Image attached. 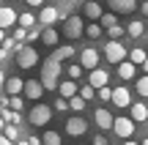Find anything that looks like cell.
<instances>
[{"mask_svg": "<svg viewBox=\"0 0 148 145\" xmlns=\"http://www.w3.org/2000/svg\"><path fill=\"white\" fill-rule=\"evenodd\" d=\"M63 140H60V134L58 131H44V137H41V145H60Z\"/></svg>", "mask_w": 148, "mask_h": 145, "instance_id": "obj_28", "label": "cell"}, {"mask_svg": "<svg viewBox=\"0 0 148 145\" xmlns=\"http://www.w3.org/2000/svg\"><path fill=\"white\" fill-rule=\"evenodd\" d=\"M5 41V30H0V44H3Z\"/></svg>", "mask_w": 148, "mask_h": 145, "instance_id": "obj_50", "label": "cell"}, {"mask_svg": "<svg viewBox=\"0 0 148 145\" xmlns=\"http://www.w3.org/2000/svg\"><path fill=\"white\" fill-rule=\"evenodd\" d=\"M96 96H99L101 101H110V99H112V88H110V85H104V88H99V91H96Z\"/></svg>", "mask_w": 148, "mask_h": 145, "instance_id": "obj_37", "label": "cell"}, {"mask_svg": "<svg viewBox=\"0 0 148 145\" xmlns=\"http://www.w3.org/2000/svg\"><path fill=\"white\" fill-rule=\"evenodd\" d=\"M8 110L22 112V110H25V99H22V96H8Z\"/></svg>", "mask_w": 148, "mask_h": 145, "instance_id": "obj_29", "label": "cell"}, {"mask_svg": "<svg viewBox=\"0 0 148 145\" xmlns=\"http://www.w3.org/2000/svg\"><path fill=\"white\" fill-rule=\"evenodd\" d=\"M36 63H38V52H36V47H27V44H22V49L16 52V66H19V69H33Z\"/></svg>", "mask_w": 148, "mask_h": 145, "instance_id": "obj_6", "label": "cell"}, {"mask_svg": "<svg viewBox=\"0 0 148 145\" xmlns=\"http://www.w3.org/2000/svg\"><path fill=\"white\" fill-rule=\"evenodd\" d=\"M55 110L58 112H69V101L66 99H55Z\"/></svg>", "mask_w": 148, "mask_h": 145, "instance_id": "obj_39", "label": "cell"}, {"mask_svg": "<svg viewBox=\"0 0 148 145\" xmlns=\"http://www.w3.org/2000/svg\"><path fill=\"white\" fill-rule=\"evenodd\" d=\"M79 66H82V69H90V71H93L96 66H99V52H96L93 47H85L82 52H79Z\"/></svg>", "mask_w": 148, "mask_h": 145, "instance_id": "obj_8", "label": "cell"}, {"mask_svg": "<svg viewBox=\"0 0 148 145\" xmlns=\"http://www.w3.org/2000/svg\"><path fill=\"white\" fill-rule=\"evenodd\" d=\"M134 91H137V93H140L143 99H148V74H145V77H140V80H137V85H134Z\"/></svg>", "mask_w": 148, "mask_h": 145, "instance_id": "obj_32", "label": "cell"}, {"mask_svg": "<svg viewBox=\"0 0 148 145\" xmlns=\"http://www.w3.org/2000/svg\"><path fill=\"white\" fill-rule=\"evenodd\" d=\"M8 3H14V0H8Z\"/></svg>", "mask_w": 148, "mask_h": 145, "instance_id": "obj_56", "label": "cell"}, {"mask_svg": "<svg viewBox=\"0 0 148 145\" xmlns=\"http://www.w3.org/2000/svg\"><path fill=\"white\" fill-rule=\"evenodd\" d=\"M79 99H85V101L96 99V88L93 85H82V88H79Z\"/></svg>", "mask_w": 148, "mask_h": 145, "instance_id": "obj_33", "label": "cell"}, {"mask_svg": "<svg viewBox=\"0 0 148 145\" xmlns=\"http://www.w3.org/2000/svg\"><path fill=\"white\" fill-rule=\"evenodd\" d=\"M38 22H41L44 27H52L55 22H58V8H55V5H44L41 14H38Z\"/></svg>", "mask_w": 148, "mask_h": 145, "instance_id": "obj_13", "label": "cell"}, {"mask_svg": "<svg viewBox=\"0 0 148 145\" xmlns=\"http://www.w3.org/2000/svg\"><path fill=\"white\" fill-rule=\"evenodd\" d=\"M36 38H41V30H33V27H30V30H27V38H25V41H27V44H33Z\"/></svg>", "mask_w": 148, "mask_h": 145, "instance_id": "obj_40", "label": "cell"}, {"mask_svg": "<svg viewBox=\"0 0 148 145\" xmlns=\"http://www.w3.org/2000/svg\"><path fill=\"white\" fill-rule=\"evenodd\" d=\"M3 120H5V123H11V126H19V123H22V115L5 107V110H3Z\"/></svg>", "mask_w": 148, "mask_h": 145, "instance_id": "obj_26", "label": "cell"}, {"mask_svg": "<svg viewBox=\"0 0 148 145\" xmlns=\"http://www.w3.org/2000/svg\"><path fill=\"white\" fill-rule=\"evenodd\" d=\"M71 3H88V0H71Z\"/></svg>", "mask_w": 148, "mask_h": 145, "instance_id": "obj_53", "label": "cell"}, {"mask_svg": "<svg viewBox=\"0 0 148 145\" xmlns=\"http://www.w3.org/2000/svg\"><path fill=\"white\" fill-rule=\"evenodd\" d=\"M104 58L110 60V63H123V60L129 58V49L123 47L121 41H107V47H104Z\"/></svg>", "mask_w": 148, "mask_h": 145, "instance_id": "obj_3", "label": "cell"}, {"mask_svg": "<svg viewBox=\"0 0 148 145\" xmlns=\"http://www.w3.org/2000/svg\"><path fill=\"white\" fill-rule=\"evenodd\" d=\"M5 129V120H3V115H0V131H3Z\"/></svg>", "mask_w": 148, "mask_h": 145, "instance_id": "obj_49", "label": "cell"}, {"mask_svg": "<svg viewBox=\"0 0 148 145\" xmlns=\"http://www.w3.org/2000/svg\"><path fill=\"white\" fill-rule=\"evenodd\" d=\"M27 142H30V145H41V140H38V137H30Z\"/></svg>", "mask_w": 148, "mask_h": 145, "instance_id": "obj_44", "label": "cell"}, {"mask_svg": "<svg viewBox=\"0 0 148 145\" xmlns=\"http://www.w3.org/2000/svg\"><path fill=\"white\" fill-rule=\"evenodd\" d=\"M107 80H110V74H107L104 69H93V71H90V77H88V85H93L96 91H99V88L107 85Z\"/></svg>", "mask_w": 148, "mask_h": 145, "instance_id": "obj_16", "label": "cell"}, {"mask_svg": "<svg viewBox=\"0 0 148 145\" xmlns=\"http://www.w3.org/2000/svg\"><path fill=\"white\" fill-rule=\"evenodd\" d=\"M132 120H134V123H143V120H148V107H145L143 101L132 104Z\"/></svg>", "mask_w": 148, "mask_h": 145, "instance_id": "obj_19", "label": "cell"}, {"mask_svg": "<svg viewBox=\"0 0 148 145\" xmlns=\"http://www.w3.org/2000/svg\"><path fill=\"white\" fill-rule=\"evenodd\" d=\"M85 16L93 19V22H99L101 19V5L96 3V0H88V3H85Z\"/></svg>", "mask_w": 148, "mask_h": 145, "instance_id": "obj_20", "label": "cell"}, {"mask_svg": "<svg viewBox=\"0 0 148 145\" xmlns=\"http://www.w3.org/2000/svg\"><path fill=\"white\" fill-rule=\"evenodd\" d=\"M25 93L27 99H33V101H38L41 99V93H44V85H41V80H25Z\"/></svg>", "mask_w": 148, "mask_h": 145, "instance_id": "obj_10", "label": "cell"}, {"mask_svg": "<svg viewBox=\"0 0 148 145\" xmlns=\"http://www.w3.org/2000/svg\"><path fill=\"white\" fill-rule=\"evenodd\" d=\"M82 33H85V22H82V16L71 14L69 19H63V36H66V38H79Z\"/></svg>", "mask_w": 148, "mask_h": 145, "instance_id": "obj_4", "label": "cell"}, {"mask_svg": "<svg viewBox=\"0 0 148 145\" xmlns=\"http://www.w3.org/2000/svg\"><path fill=\"white\" fill-rule=\"evenodd\" d=\"M145 58H148L145 49H143V47H134V49H129V58H126V60H132L134 66H143V63H145Z\"/></svg>", "mask_w": 148, "mask_h": 145, "instance_id": "obj_22", "label": "cell"}, {"mask_svg": "<svg viewBox=\"0 0 148 145\" xmlns=\"http://www.w3.org/2000/svg\"><path fill=\"white\" fill-rule=\"evenodd\" d=\"M66 71H69V80H74V82H77V80H79V74H82V66H79V63H71Z\"/></svg>", "mask_w": 148, "mask_h": 145, "instance_id": "obj_36", "label": "cell"}, {"mask_svg": "<svg viewBox=\"0 0 148 145\" xmlns=\"http://www.w3.org/2000/svg\"><path fill=\"white\" fill-rule=\"evenodd\" d=\"M112 104H115L118 110H126V107H132V96H129V91L126 88H112V99H110Z\"/></svg>", "mask_w": 148, "mask_h": 145, "instance_id": "obj_7", "label": "cell"}, {"mask_svg": "<svg viewBox=\"0 0 148 145\" xmlns=\"http://www.w3.org/2000/svg\"><path fill=\"white\" fill-rule=\"evenodd\" d=\"M0 145H14V142H11V140H5V137L0 134Z\"/></svg>", "mask_w": 148, "mask_h": 145, "instance_id": "obj_45", "label": "cell"}, {"mask_svg": "<svg viewBox=\"0 0 148 145\" xmlns=\"http://www.w3.org/2000/svg\"><path fill=\"white\" fill-rule=\"evenodd\" d=\"M66 134H69V137L88 134V123H85L82 118H69V120H66Z\"/></svg>", "mask_w": 148, "mask_h": 145, "instance_id": "obj_9", "label": "cell"}, {"mask_svg": "<svg viewBox=\"0 0 148 145\" xmlns=\"http://www.w3.org/2000/svg\"><path fill=\"white\" fill-rule=\"evenodd\" d=\"M41 41L47 44V47H55V44H58V30H55V27H44L41 30Z\"/></svg>", "mask_w": 148, "mask_h": 145, "instance_id": "obj_23", "label": "cell"}, {"mask_svg": "<svg viewBox=\"0 0 148 145\" xmlns=\"http://www.w3.org/2000/svg\"><path fill=\"white\" fill-rule=\"evenodd\" d=\"M16 22H19V27H25V30H30V27L36 25V16H33L30 11H25V14H19V16H16Z\"/></svg>", "mask_w": 148, "mask_h": 145, "instance_id": "obj_25", "label": "cell"}, {"mask_svg": "<svg viewBox=\"0 0 148 145\" xmlns=\"http://www.w3.org/2000/svg\"><path fill=\"white\" fill-rule=\"evenodd\" d=\"M69 110H74V112H82V110H85V99H79V96L69 99Z\"/></svg>", "mask_w": 148, "mask_h": 145, "instance_id": "obj_35", "label": "cell"}, {"mask_svg": "<svg viewBox=\"0 0 148 145\" xmlns=\"http://www.w3.org/2000/svg\"><path fill=\"white\" fill-rule=\"evenodd\" d=\"M27 5H33V8H36V5H44V0H25Z\"/></svg>", "mask_w": 148, "mask_h": 145, "instance_id": "obj_42", "label": "cell"}, {"mask_svg": "<svg viewBox=\"0 0 148 145\" xmlns=\"http://www.w3.org/2000/svg\"><path fill=\"white\" fill-rule=\"evenodd\" d=\"M112 131H115L121 140H132V134H134V120L126 118V115H118V118L112 120Z\"/></svg>", "mask_w": 148, "mask_h": 145, "instance_id": "obj_5", "label": "cell"}, {"mask_svg": "<svg viewBox=\"0 0 148 145\" xmlns=\"http://www.w3.org/2000/svg\"><path fill=\"white\" fill-rule=\"evenodd\" d=\"M126 33L132 38H140L145 33V22H140V19H134V22H129V27H126Z\"/></svg>", "mask_w": 148, "mask_h": 145, "instance_id": "obj_24", "label": "cell"}, {"mask_svg": "<svg viewBox=\"0 0 148 145\" xmlns=\"http://www.w3.org/2000/svg\"><path fill=\"white\" fill-rule=\"evenodd\" d=\"M107 36H110V41H121V36H123V27H121V25H112V27H107Z\"/></svg>", "mask_w": 148, "mask_h": 145, "instance_id": "obj_34", "label": "cell"}, {"mask_svg": "<svg viewBox=\"0 0 148 145\" xmlns=\"http://www.w3.org/2000/svg\"><path fill=\"white\" fill-rule=\"evenodd\" d=\"M123 145H140V142H134V140H126V142H123Z\"/></svg>", "mask_w": 148, "mask_h": 145, "instance_id": "obj_51", "label": "cell"}, {"mask_svg": "<svg viewBox=\"0 0 148 145\" xmlns=\"http://www.w3.org/2000/svg\"><path fill=\"white\" fill-rule=\"evenodd\" d=\"M60 71H63V63L55 60L52 55H49V58L41 63V85H44V91H58Z\"/></svg>", "mask_w": 148, "mask_h": 145, "instance_id": "obj_1", "label": "cell"}, {"mask_svg": "<svg viewBox=\"0 0 148 145\" xmlns=\"http://www.w3.org/2000/svg\"><path fill=\"white\" fill-rule=\"evenodd\" d=\"M58 93H60V99L69 101V99H74L79 93V88H77V82H74V80H66V82H58Z\"/></svg>", "mask_w": 148, "mask_h": 145, "instance_id": "obj_15", "label": "cell"}, {"mask_svg": "<svg viewBox=\"0 0 148 145\" xmlns=\"http://www.w3.org/2000/svg\"><path fill=\"white\" fill-rule=\"evenodd\" d=\"M93 145H110V142H107L104 134H96V137H93Z\"/></svg>", "mask_w": 148, "mask_h": 145, "instance_id": "obj_41", "label": "cell"}, {"mask_svg": "<svg viewBox=\"0 0 148 145\" xmlns=\"http://www.w3.org/2000/svg\"><path fill=\"white\" fill-rule=\"evenodd\" d=\"M140 145H148V137H145V140H143V142H140Z\"/></svg>", "mask_w": 148, "mask_h": 145, "instance_id": "obj_54", "label": "cell"}, {"mask_svg": "<svg viewBox=\"0 0 148 145\" xmlns=\"http://www.w3.org/2000/svg\"><path fill=\"white\" fill-rule=\"evenodd\" d=\"M16 11L11 8V5H0V30H5V27H11L16 22Z\"/></svg>", "mask_w": 148, "mask_h": 145, "instance_id": "obj_12", "label": "cell"}, {"mask_svg": "<svg viewBox=\"0 0 148 145\" xmlns=\"http://www.w3.org/2000/svg\"><path fill=\"white\" fill-rule=\"evenodd\" d=\"M93 120L99 123V129L104 131V129H112V120H115V118H112V112H107L104 107H99V110L93 112Z\"/></svg>", "mask_w": 148, "mask_h": 145, "instance_id": "obj_14", "label": "cell"}, {"mask_svg": "<svg viewBox=\"0 0 148 145\" xmlns=\"http://www.w3.org/2000/svg\"><path fill=\"white\" fill-rule=\"evenodd\" d=\"M140 8H143V14H145V19H148V0H145L143 5H140Z\"/></svg>", "mask_w": 148, "mask_h": 145, "instance_id": "obj_46", "label": "cell"}, {"mask_svg": "<svg viewBox=\"0 0 148 145\" xmlns=\"http://www.w3.org/2000/svg\"><path fill=\"white\" fill-rule=\"evenodd\" d=\"M99 25H101V30H107V27H112V25H118V14H101V19H99Z\"/></svg>", "mask_w": 148, "mask_h": 145, "instance_id": "obj_27", "label": "cell"}, {"mask_svg": "<svg viewBox=\"0 0 148 145\" xmlns=\"http://www.w3.org/2000/svg\"><path fill=\"white\" fill-rule=\"evenodd\" d=\"M85 36H88V38H101V25H99V22L85 25Z\"/></svg>", "mask_w": 148, "mask_h": 145, "instance_id": "obj_31", "label": "cell"}, {"mask_svg": "<svg viewBox=\"0 0 148 145\" xmlns=\"http://www.w3.org/2000/svg\"><path fill=\"white\" fill-rule=\"evenodd\" d=\"M134 74H137V66H134L132 60H123V63H118V77H121L123 82H126V80H134Z\"/></svg>", "mask_w": 148, "mask_h": 145, "instance_id": "obj_18", "label": "cell"}, {"mask_svg": "<svg viewBox=\"0 0 148 145\" xmlns=\"http://www.w3.org/2000/svg\"><path fill=\"white\" fill-rule=\"evenodd\" d=\"M16 145H30V142H27V140H22V142H16Z\"/></svg>", "mask_w": 148, "mask_h": 145, "instance_id": "obj_52", "label": "cell"}, {"mask_svg": "<svg viewBox=\"0 0 148 145\" xmlns=\"http://www.w3.org/2000/svg\"><path fill=\"white\" fill-rule=\"evenodd\" d=\"M5 85V74H3V69H0V88Z\"/></svg>", "mask_w": 148, "mask_h": 145, "instance_id": "obj_47", "label": "cell"}, {"mask_svg": "<svg viewBox=\"0 0 148 145\" xmlns=\"http://www.w3.org/2000/svg\"><path fill=\"white\" fill-rule=\"evenodd\" d=\"M3 137H5V140H11V142H16V140H19V129H16V126H11V123H5Z\"/></svg>", "mask_w": 148, "mask_h": 145, "instance_id": "obj_30", "label": "cell"}, {"mask_svg": "<svg viewBox=\"0 0 148 145\" xmlns=\"http://www.w3.org/2000/svg\"><path fill=\"white\" fill-rule=\"evenodd\" d=\"M49 120H52V107H47V104H36L27 112V123L30 126H47Z\"/></svg>", "mask_w": 148, "mask_h": 145, "instance_id": "obj_2", "label": "cell"}, {"mask_svg": "<svg viewBox=\"0 0 148 145\" xmlns=\"http://www.w3.org/2000/svg\"><path fill=\"white\" fill-rule=\"evenodd\" d=\"M3 91H8V96H19L22 91H25V80H19V77H8L3 85Z\"/></svg>", "mask_w": 148, "mask_h": 145, "instance_id": "obj_17", "label": "cell"}, {"mask_svg": "<svg viewBox=\"0 0 148 145\" xmlns=\"http://www.w3.org/2000/svg\"><path fill=\"white\" fill-rule=\"evenodd\" d=\"M74 55H77V49H74V47H69V44H66V47H58V49H55V52H52V58H55V60H60V63H63V60H69V58H74Z\"/></svg>", "mask_w": 148, "mask_h": 145, "instance_id": "obj_21", "label": "cell"}, {"mask_svg": "<svg viewBox=\"0 0 148 145\" xmlns=\"http://www.w3.org/2000/svg\"><path fill=\"white\" fill-rule=\"evenodd\" d=\"M5 58H8V49H3V47H0V60H5Z\"/></svg>", "mask_w": 148, "mask_h": 145, "instance_id": "obj_43", "label": "cell"}, {"mask_svg": "<svg viewBox=\"0 0 148 145\" xmlns=\"http://www.w3.org/2000/svg\"><path fill=\"white\" fill-rule=\"evenodd\" d=\"M145 27H148V19H145Z\"/></svg>", "mask_w": 148, "mask_h": 145, "instance_id": "obj_55", "label": "cell"}, {"mask_svg": "<svg viewBox=\"0 0 148 145\" xmlns=\"http://www.w3.org/2000/svg\"><path fill=\"white\" fill-rule=\"evenodd\" d=\"M25 38H27V30H25V27H16V30H14V41L16 44H25Z\"/></svg>", "mask_w": 148, "mask_h": 145, "instance_id": "obj_38", "label": "cell"}, {"mask_svg": "<svg viewBox=\"0 0 148 145\" xmlns=\"http://www.w3.org/2000/svg\"><path fill=\"white\" fill-rule=\"evenodd\" d=\"M140 69H143V71H145V74H148V58H145V63H143V66H140Z\"/></svg>", "mask_w": 148, "mask_h": 145, "instance_id": "obj_48", "label": "cell"}, {"mask_svg": "<svg viewBox=\"0 0 148 145\" xmlns=\"http://www.w3.org/2000/svg\"><path fill=\"white\" fill-rule=\"evenodd\" d=\"M112 8V14H132L137 8V0H107Z\"/></svg>", "mask_w": 148, "mask_h": 145, "instance_id": "obj_11", "label": "cell"}]
</instances>
